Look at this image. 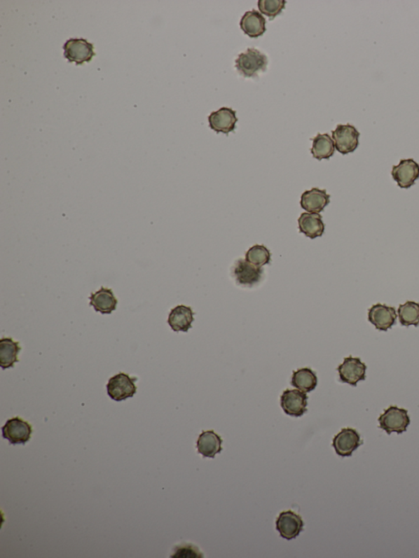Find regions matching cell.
<instances>
[{
  "mask_svg": "<svg viewBox=\"0 0 419 558\" xmlns=\"http://www.w3.org/2000/svg\"><path fill=\"white\" fill-rule=\"evenodd\" d=\"M63 50L67 60L76 65L89 62L96 55L94 45L85 39H69L63 46Z\"/></svg>",
  "mask_w": 419,
  "mask_h": 558,
  "instance_id": "3",
  "label": "cell"
},
{
  "mask_svg": "<svg viewBox=\"0 0 419 558\" xmlns=\"http://www.w3.org/2000/svg\"><path fill=\"white\" fill-rule=\"evenodd\" d=\"M223 440L214 431H204L199 435L197 448L203 457L214 459L222 451Z\"/></svg>",
  "mask_w": 419,
  "mask_h": 558,
  "instance_id": "17",
  "label": "cell"
},
{
  "mask_svg": "<svg viewBox=\"0 0 419 558\" xmlns=\"http://www.w3.org/2000/svg\"><path fill=\"white\" fill-rule=\"evenodd\" d=\"M242 31L251 38H258L266 32V20L262 14L256 11H248L240 21Z\"/></svg>",
  "mask_w": 419,
  "mask_h": 558,
  "instance_id": "19",
  "label": "cell"
},
{
  "mask_svg": "<svg viewBox=\"0 0 419 558\" xmlns=\"http://www.w3.org/2000/svg\"><path fill=\"white\" fill-rule=\"evenodd\" d=\"M392 176L399 188H409L419 178V165L413 159H403L392 167Z\"/></svg>",
  "mask_w": 419,
  "mask_h": 558,
  "instance_id": "11",
  "label": "cell"
},
{
  "mask_svg": "<svg viewBox=\"0 0 419 558\" xmlns=\"http://www.w3.org/2000/svg\"><path fill=\"white\" fill-rule=\"evenodd\" d=\"M397 314L394 307L378 303L369 309L368 319L379 331L387 332L397 322Z\"/></svg>",
  "mask_w": 419,
  "mask_h": 558,
  "instance_id": "12",
  "label": "cell"
},
{
  "mask_svg": "<svg viewBox=\"0 0 419 558\" xmlns=\"http://www.w3.org/2000/svg\"><path fill=\"white\" fill-rule=\"evenodd\" d=\"M338 371L340 381L352 386H357L359 382L366 379L367 366L359 358L352 356L345 358Z\"/></svg>",
  "mask_w": 419,
  "mask_h": 558,
  "instance_id": "7",
  "label": "cell"
},
{
  "mask_svg": "<svg viewBox=\"0 0 419 558\" xmlns=\"http://www.w3.org/2000/svg\"><path fill=\"white\" fill-rule=\"evenodd\" d=\"M267 65L266 55L256 48H247L246 52L242 53L235 61L238 71L247 78L256 77L260 71H266Z\"/></svg>",
  "mask_w": 419,
  "mask_h": 558,
  "instance_id": "1",
  "label": "cell"
},
{
  "mask_svg": "<svg viewBox=\"0 0 419 558\" xmlns=\"http://www.w3.org/2000/svg\"><path fill=\"white\" fill-rule=\"evenodd\" d=\"M21 347L19 342H14L11 337L0 340V366L3 370L14 367L18 362V353Z\"/></svg>",
  "mask_w": 419,
  "mask_h": 558,
  "instance_id": "21",
  "label": "cell"
},
{
  "mask_svg": "<svg viewBox=\"0 0 419 558\" xmlns=\"http://www.w3.org/2000/svg\"><path fill=\"white\" fill-rule=\"evenodd\" d=\"M210 127L217 133L230 134L235 130L238 118L236 111L222 108L214 111L208 118Z\"/></svg>",
  "mask_w": 419,
  "mask_h": 558,
  "instance_id": "14",
  "label": "cell"
},
{
  "mask_svg": "<svg viewBox=\"0 0 419 558\" xmlns=\"http://www.w3.org/2000/svg\"><path fill=\"white\" fill-rule=\"evenodd\" d=\"M335 144L329 134H318L313 139L311 153L315 159L321 160L329 159L332 158L335 153Z\"/></svg>",
  "mask_w": 419,
  "mask_h": 558,
  "instance_id": "23",
  "label": "cell"
},
{
  "mask_svg": "<svg viewBox=\"0 0 419 558\" xmlns=\"http://www.w3.org/2000/svg\"><path fill=\"white\" fill-rule=\"evenodd\" d=\"M174 558H200L203 557L202 552L192 543H181L174 547L172 555Z\"/></svg>",
  "mask_w": 419,
  "mask_h": 558,
  "instance_id": "27",
  "label": "cell"
},
{
  "mask_svg": "<svg viewBox=\"0 0 419 558\" xmlns=\"http://www.w3.org/2000/svg\"><path fill=\"white\" fill-rule=\"evenodd\" d=\"M332 134L335 148L340 153H352L358 148L360 134L355 126L350 124L338 125Z\"/></svg>",
  "mask_w": 419,
  "mask_h": 558,
  "instance_id": "5",
  "label": "cell"
},
{
  "mask_svg": "<svg viewBox=\"0 0 419 558\" xmlns=\"http://www.w3.org/2000/svg\"><path fill=\"white\" fill-rule=\"evenodd\" d=\"M330 202V195L326 190L317 188L305 191L301 197V207L309 213L322 212Z\"/></svg>",
  "mask_w": 419,
  "mask_h": 558,
  "instance_id": "15",
  "label": "cell"
},
{
  "mask_svg": "<svg viewBox=\"0 0 419 558\" xmlns=\"http://www.w3.org/2000/svg\"><path fill=\"white\" fill-rule=\"evenodd\" d=\"M194 313L191 307L178 305L169 314L168 323L174 332L187 333L192 328Z\"/></svg>",
  "mask_w": 419,
  "mask_h": 558,
  "instance_id": "16",
  "label": "cell"
},
{
  "mask_svg": "<svg viewBox=\"0 0 419 558\" xmlns=\"http://www.w3.org/2000/svg\"><path fill=\"white\" fill-rule=\"evenodd\" d=\"M303 528V520L298 514L292 511L281 512L276 520L277 531L287 540H294L298 536Z\"/></svg>",
  "mask_w": 419,
  "mask_h": 558,
  "instance_id": "10",
  "label": "cell"
},
{
  "mask_svg": "<svg viewBox=\"0 0 419 558\" xmlns=\"http://www.w3.org/2000/svg\"><path fill=\"white\" fill-rule=\"evenodd\" d=\"M291 386L305 393L314 391L318 385V377L316 373L309 368H301L294 372L291 377Z\"/></svg>",
  "mask_w": 419,
  "mask_h": 558,
  "instance_id": "22",
  "label": "cell"
},
{
  "mask_svg": "<svg viewBox=\"0 0 419 558\" xmlns=\"http://www.w3.org/2000/svg\"><path fill=\"white\" fill-rule=\"evenodd\" d=\"M285 4V0H259L258 8L261 13L273 20L284 11Z\"/></svg>",
  "mask_w": 419,
  "mask_h": 558,
  "instance_id": "26",
  "label": "cell"
},
{
  "mask_svg": "<svg viewBox=\"0 0 419 558\" xmlns=\"http://www.w3.org/2000/svg\"><path fill=\"white\" fill-rule=\"evenodd\" d=\"M379 428L386 431L388 435L392 433L402 434L407 431L411 424V417L408 411L396 405H392L385 410L378 417Z\"/></svg>",
  "mask_w": 419,
  "mask_h": 558,
  "instance_id": "2",
  "label": "cell"
},
{
  "mask_svg": "<svg viewBox=\"0 0 419 558\" xmlns=\"http://www.w3.org/2000/svg\"><path fill=\"white\" fill-rule=\"evenodd\" d=\"M264 270L249 263L246 260H238L233 268V275L236 283L243 287L252 288L262 279Z\"/></svg>",
  "mask_w": 419,
  "mask_h": 558,
  "instance_id": "9",
  "label": "cell"
},
{
  "mask_svg": "<svg viewBox=\"0 0 419 558\" xmlns=\"http://www.w3.org/2000/svg\"><path fill=\"white\" fill-rule=\"evenodd\" d=\"M90 300L91 307H94L97 312L102 314H111L116 310L118 304V300L115 298L113 290L104 287H102L97 292L92 293Z\"/></svg>",
  "mask_w": 419,
  "mask_h": 558,
  "instance_id": "18",
  "label": "cell"
},
{
  "mask_svg": "<svg viewBox=\"0 0 419 558\" xmlns=\"http://www.w3.org/2000/svg\"><path fill=\"white\" fill-rule=\"evenodd\" d=\"M398 317L402 326L418 327L419 325V304L408 300L406 303L399 305Z\"/></svg>",
  "mask_w": 419,
  "mask_h": 558,
  "instance_id": "24",
  "label": "cell"
},
{
  "mask_svg": "<svg viewBox=\"0 0 419 558\" xmlns=\"http://www.w3.org/2000/svg\"><path fill=\"white\" fill-rule=\"evenodd\" d=\"M246 260L253 265L262 268V266L270 263V251L263 245L253 246L246 253Z\"/></svg>",
  "mask_w": 419,
  "mask_h": 558,
  "instance_id": "25",
  "label": "cell"
},
{
  "mask_svg": "<svg viewBox=\"0 0 419 558\" xmlns=\"http://www.w3.org/2000/svg\"><path fill=\"white\" fill-rule=\"evenodd\" d=\"M32 431V425L19 417L8 419L2 428L3 438L12 445H25L30 440Z\"/></svg>",
  "mask_w": 419,
  "mask_h": 558,
  "instance_id": "6",
  "label": "cell"
},
{
  "mask_svg": "<svg viewBox=\"0 0 419 558\" xmlns=\"http://www.w3.org/2000/svg\"><path fill=\"white\" fill-rule=\"evenodd\" d=\"M363 440L358 431L353 428H343L333 440V446L338 455L341 457H350L360 445Z\"/></svg>",
  "mask_w": 419,
  "mask_h": 558,
  "instance_id": "8",
  "label": "cell"
},
{
  "mask_svg": "<svg viewBox=\"0 0 419 558\" xmlns=\"http://www.w3.org/2000/svg\"><path fill=\"white\" fill-rule=\"evenodd\" d=\"M307 400L308 396L303 391L286 390L281 396V407L286 414L299 417L307 412Z\"/></svg>",
  "mask_w": 419,
  "mask_h": 558,
  "instance_id": "13",
  "label": "cell"
},
{
  "mask_svg": "<svg viewBox=\"0 0 419 558\" xmlns=\"http://www.w3.org/2000/svg\"><path fill=\"white\" fill-rule=\"evenodd\" d=\"M137 378L130 377L124 372H120L111 377L107 384V391L111 399L123 401L133 397L137 391V387L135 384Z\"/></svg>",
  "mask_w": 419,
  "mask_h": 558,
  "instance_id": "4",
  "label": "cell"
},
{
  "mask_svg": "<svg viewBox=\"0 0 419 558\" xmlns=\"http://www.w3.org/2000/svg\"><path fill=\"white\" fill-rule=\"evenodd\" d=\"M299 230L301 234L311 239L324 235L325 225L322 216L317 213H303L298 219Z\"/></svg>",
  "mask_w": 419,
  "mask_h": 558,
  "instance_id": "20",
  "label": "cell"
}]
</instances>
